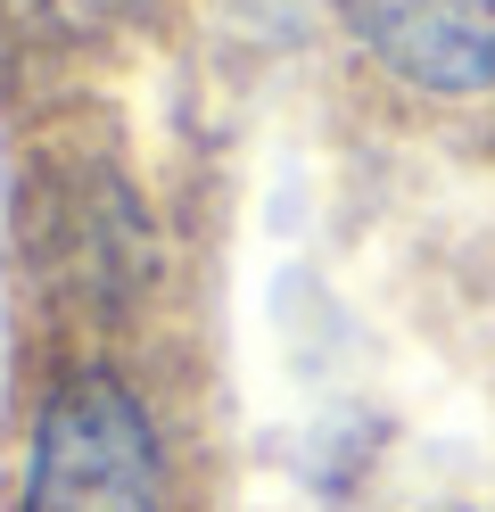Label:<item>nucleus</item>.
<instances>
[{"mask_svg":"<svg viewBox=\"0 0 495 512\" xmlns=\"http://www.w3.org/2000/svg\"><path fill=\"white\" fill-rule=\"evenodd\" d=\"M25 512H174L141 397L108 372L58 380L25 455Z\"/></svg>","mask_w":495,"mask_h":512,"instance_id":"obj_1","label":"nucleus"},{"mask_svg":"<svg viewBox=\"0 0 495 512\" xmlns=\"http://www.w3.org/2000/svg\"><path fill=\"white\" fill-rule=\"evenodd\" d=\"M347 25L388 75L421 91H495V0H347Z\"/></svg>","mask_w":495,"mask_h":512,"instance_id":"obj_2","label":"nucleus"}]
</instances>
